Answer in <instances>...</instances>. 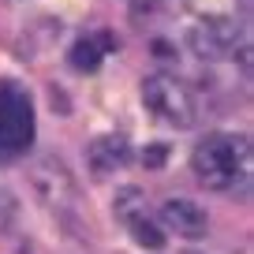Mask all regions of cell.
I'll list each match as a JSON object with an SVG mask.
<instances>
[{
	"label": "cell",
	"instance_id": "6da1fadb",
	"mask_svg": "<svg viewBox=\"0 0 254 254\" xmlns=\"http://www.w3.org/2000/svg\"><path fill=\"white\" fill-rule=\"evenodd\" d=\"M190 172L198 176L202 187L221 190V194L247 190V183H251V138L232 135V131L206 135L190 153Z\"/></svg>",
	"mask_w": 254,
	"mask_h": 254
},
{
	"label": "cell",
	"instance_id": "7a4b0ae2",
	"mask_svg": "<svg viewBox=\"0 0 254 254\" xmlns=\"http://www.w3.org/2000/svg\"><path fill=\"white\" fill-rule=\"evenodd\" d=\"M142 105L153 112V120H161L165 127H176V131H187L198 120L194 94L176 75H165V71L142 79Z\"/></svg>",
	"mask_w": 254,
	"mask_h": 254
},
{
	"label": "cell",
	"instance_id": "3957f363",
	"mask_svg": "<svg viewBox=\"0 0 254 254\" xmlns=\"http://www.w3.org/2000/svg\"><path fill=\"white\" fill-rule=\"evenodd\" d=\"M30 183L38 190V198L45 202V209H53L56 217L79 213V183H75L71 168L56 153H45V157H38L30 165Z\"/></svg>",
	"mask_w": 254,
	"mask_h": 254
},
{
	"label": "cell",
	"instance_id": "277c9868",
	"mask_svg": "<svg viewBox=\"0 0 254 254\" xmlns=\"http://www.w3.org/2000/svg\"><path fill=\"white\" fill-rule=\"evenodd\" d=\"M187 45L202 60H224L243 45V19L239 15H194L187 26Z\"/></svg>",
	"mask_w": 254,
	"mask_h": 254
},
{
	"label": "cell",
	"instance_id": "5b68a950",
	"mask_svg": "<svg viewBox=\"0 0 254 254\" xmlns=\"http://www.w3.org/2000/svg\"><path fill=\"white\" fill-rule=\"evenodd\" d=\"M161 228H165V232H176L180 239L198 243V239L209 236V213H206L194 198L172 194V198L161 202Z\"/></svg>",
	"mask_w": 254,
	"mask_h": 254
},
{
	"label": "cell",
	"instance_id": "8992f818",
	"mask_svg": "<svg viewBox=\"0 0 254 254\" xmlns=\"http://www.w3.org/2000/svg\"><path fill=\"white\" fill-rule=\"evenodd\" d=\"M131 161V146H127L124 135H97L94 142L86 146V165L90 172L101 180V176H112Z\"/></svg>",
	"mask_w": 254,
	"mask_h": 254
},
{
	"label": "cell",
	"instance_id": "52a82bcc",
	"mask_svg": "<svg viewBox=\"0 0 254 254\" xmlns=\"http://www.w3.org/2000/svg\"><path fill=\"white\" fill-rule=\"evenodd\" d=\"M127 232H131V239H135L142 251H161V247L168 243V236H165V228H161L157 221H153L150 213H138V217H131V221L124 224Z\"/></svg>",
	"mask_w": 254,
	"mask_h": 254
},
{
	"label": "cell",
	"instance_id": "ba28073f",
	"mask_svg": "<svg viewBox=\"0 0 254 254\" xmlns=\"http://www.w3.org/2000/svg\"><path fill=\"white\" fill-rule=\"evenodd\" d=\"M112 213H116V221H131V217H138V213H146V194L138 187H120L116 194H112Z\"/></svg>",
	"mask_w": 254,
	"mask_h": 254
},
{
	"label": "cell",
	"instance_id": "9c48e42d",
	"mask_svg": "<svg viewBox=\"0 0 254 254\" xmlns=\"http://www.w3.org/2000/svg\"><path fill=\"white\" fill-rule=\"evenodd\" d=\"M101 56H105V49H101L97 38H79L71 45V53H67V60H71L75 71H94L97 64H101Z\"/></svg>",
	"mask_w": 254,
	"mask_h": 254
},
{
	"label": "cell",
	"instance_id": "30bf717a",
	"mask_svg": "<svg viewBox=\"0 0 254 254\" xmlns=\"http://www.w3.org/2000/svg\"><path fill=\"white\" fill-rule=\"evenodd\" d=\"M15 224H19V202H15V194L8 190V183L0 180V236L15 232Z\"/></svg>",
	"mask_w": 254,
	"mask_h": 254
},
{
	"label": "cell",
	"instance_id": "8fae6325",
	"mask_svg": "<svg viewBox=\"0 0 254 254\" xmlns=\"http://www.w3.org/2000/svg\"><path fill=\"white\" fill-rule=\"evenodd\" d=\"M142 161H146L150 168H157L161 161H165V146H153V150H146V153H142Z\"/></svg>",
	"mask_w": 254,
	"mask_h": 254
},
{
	"label": "cell",
	"instance_id": "7c38bea8",
	"mask_svg": "<svg viewBox=\"0 0 254 254\" xmlns=\"http://www.w3.org/2000/svg\"><path fill=\"white\" fill-rule=\"evenodd\" d=\"M127 4H131L135 11H157L161 4H165V0H127Z\"/></svg>",
	"mask_w": 254,
	"mask_h": 254
}]
</instances>
